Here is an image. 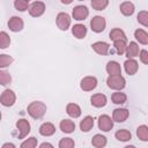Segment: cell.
Segmentation results:
<instances>
[{
    "label": "cell",
    "mask_w": 148,
    "mask_h": 148,
    "mask_svg": "<svg viewBox=\"0 0 148 148\" xmlns=\"http://www.w3.org/2000/svg\"><path fill=\"white\" fill-rule=\"evenodd\" d=\"M46 110H47L46 104L42 101H34L27 108L28 114L34 119H42L45 116Z\"/></svg>",
    "instance_id": "1"
},
{
    "label": "cell",
    "mask_w": 148,
    "mask_h": 148,
    "mask_svg": "<svg viewBox=\"0 0 148 148\" xmlns=\"http://www.w3.org/2000/svg\"><path fill=\"white\" fill-rule=\"evenodd\" d=\"M106 84L110 89H113L116 91H121L126 87V80L123 75H114V76H108Z\"/></svg>",
    "instance_id": "2"
},
{
    "label": "cell",
    "mask_w": 148,
    "mask_h": 148,
    "mask_svg": "<svg viewBox=\"0 0 148 148\" xmlns=\"http://www.w3.org/2000/svg\"><path fill=\"white\" fill-rule=\"evenodd\" d=\"M16 102V95L14 92V90L12 89H5L2 92H1V96H0V103L6 106V108H10L15 104Z\"/></svg>",
    "instance_id": "3"
},
{
    "label": "cell",
    "mask_w": 148,
    "mask_h": 148,
    "mask_svg": "<svg viewBox=\"0 0 148 148\" xmlns=\"http://www.w3.org/2000/svg\"><path fill=\"white\" fill-rule=\"evenodd\" d=\"M71 22H72V18L67 13H65V12L58 13V15L56 17V23H57V27L61 31L68 30L69 27H71Z\"/></svg>",
    "instance_id": "4"
},
{
    "label": "cell",
    "mask_w": 148,
    "mask_h": 148,
    "mask_svg": "<svg viewBox=\"0 0 148 148\" xmlns=\"http://www.w3.org/2000/svg\"><path fill=\"white\" fill-rule=\"evenodd\" d=\"M15 126H16V128H17V131H18V133H17V135H16L17 139H23V138H25V136L30 133V128H31L30 123H29L27 119H24V118L18 119V120L16 121Z\"/></svg>",
    "instance_id": "5"
},
{
    "label": "cell",
    "mask_w": 148,
    "mask_h": 148,
    "mask_svg": "<svg viewBox=\"0 0 148 148\" xmlns=\"http://www.w3.org/2000/svg\"><path fill=\"white\" fill-rule=\"evenodd\" d=\"M90 28L96 34H99V32L104 31L105 28H106V21H105V18L103 16H99V15L94 16L90 20Z\"/></svg>",
    "instance_id": "6"
},
{
    "label": "cell",
    "mask_w": 148,
    "mask_h": 148,
    "mask_svg": "<svg viewBox=\"0 0 148 148\" xmlns=\"http://www.w3.org/2000/svg\"><path fill=\"white\" fill-rule=\"evenodd\" d=\"M97 83H98V81H97L96 76L88 75V76H84L80 81V88L83 91H92L97 87Z\"/></svg>",
    "instance_id": "7"
},
{
    "label": "cell",
    "mask_w": 148,
    "mask_h": 148,
    "mask_svg": "<svg viewBox=\"0 0 148 148\" xmlns=\"http://www.w3.org/2000/svg\"><path fill=\"white\" fill-rule=\"evenodd\" d=\"M89 15V9L84 5L75 6L72 10V17L76 21H84Z\"/></svg>",
    "instance_id": "8"
},
{
    "label": "cell",
    "mask_w": 148,
    "mask_h": 148,
    "mask_svg": "<svg viewBox=\"0 0 148 148\" xmlns=\"http://www.w3.org/2000/svg\"><path fill=\"white\" fill-rule=\"evenodd\" d=\"M29 15L32 17H39L45 13V3L43 1H34L29 7Z\"/></svg>",
    "instance_id": "9"
},
{
    "label": "cell",
    "mask_w": 148,
    "mask_h": 148,
    "mask_svg": "<svg viewBox=\"0 0 148 148\" xmlns=\"http://www.w3.org/2000/svg\"><path fill=\"white\" fill-rule=\"evenodd\" d=\"M98 128L102 132H109L113 128V119L108 114H101L98 117Z\"/></svg>",
    "instance_id": "10"
},
{
    "label": "cell",
    "mask_w": 148,
    "mask_h": 148,
    "mask_svg": "<svg viewBox=\"0 0 148 148\" xmlns=\"http://www.w3.org/2000/svg\"><path fill=\"white\" fill-rule=\"evenodd\" d=\"M91 49L99 56H108L110 51V44L103 40H98L91 44Z\"/></svg>",
    "instance_id": "11"
},
{
    "label": "cell",
    "mask_w": 148,
    "mask_h": 148,
    "mask_svg": "<svg viewBox=\"0 0 148 148\" xmlns=\"http://www.w3.org/2000/svg\"><path fill=\"white\" fill-rule=\"evenodd\" d=\"M8 28H9V30L10 31H13V32H18V31H21L22 29H23V27H24V22H23V20L21 18V17H18V16H12L9 20H8Z\"/></svg>",
    "instance_id": "12"
},
{
    "label": "cell",
    "mask_w": 148,
    "mask_h": 148,
    "mask_svg": "<svg viewBox=\"0 0 148 148\" xmlns=\"http://www.w3.org/2000/svg\"><path fill=\"white\" fill-rule=\"evenodd\" d=\"M130 116V111L125 108H117L112 112V119L116 123H124Z\"/></svg>",
    "instance_id": "13"
},
{
    "label": "cell",
    "mask_w": 148,
    "mask_h": 148,
    "mask_svg": "<svg viewBox=\"0 0 148 148\" xmlns=\"http://www.w3.org/2000/svg\"><path fill=\"white\" fill-rule=\"evenodd\" d=\"M90 103L94 108H103L108 103V97L104 95V94H101V92H97V94H94L91 97H90Z\"/></svg>",
    "instance_id": "14"
},
{
    "label": "cell",
    "mask_w": 148,
    "mask_h": 148,
    "mask_svg": "<svg viewBox=\"0 0 148 148\" xmlns=\"http://www.w3.org/2000/svg\"><path fill=\"white\" fill-rule=\"evenodd\" d=\"M106 73L109 74V76H114V75H121V66L118 61L116 60H110L106 64Z\"/></svg>",
    "instance_id": "15"
},
{
    "label": "cell",
    "mask_w": 148,
    "mask_h": 148,
    "mask_svg": "<svg viewBox=\"0 0 148 148\" xmlns=\"http://www.w3.org/2000/svg\"><path fill=\"white\" fill-rule=\"evenodd\" d=\"M140 51L141 50H140L139 44L136 42H130L127 44V49H126L125 56L127 57V59H134L135 57H139Z\"/></svg>",
    "instance_id": "16"
},
{
    "label": "cell",
    "mask_w": 148,
    "mask_h": 148,
    "mask_svg": "<svg viewBox=\"0 0 148 148\" xmlns=\"http://www.w3.org/2000/svg\"><path fill=\"white\" fill-rule=\"evenodd\" d=\"M124 69H125L126 74L134 75V74H136V72L139 69V64L135 59H126L124 62Z\"/></svg>",
    "instance_id": "17"
},
{
    "label": "cell",
    "mask_w": 148,
    "mask_h": 148,
    "mask_svg": "<svg viewBox=\"0 0 148 148\" xmlns=\"http://www.w3.org/2000/svg\"><path fill=\"white\" fill-rule=\"evenodd\" d=\"M66 113H67L71 118L76 119V118H79V117L81 116L82 110H81V108H80L79 104H76V103H68V104L66 105Z\"/></svg>",
    "instance_id": "18"
},
{
    "label": "cell",
    "mask_w": 148,
    "mask_h": 148,
    "mask_svg": "<svg viewBox=\"0 0 148 148\" xmlns=\"http://www.w3.org/2000/svg\"><path fill=\"white\" fill-rule=\"evenodd\" d=\"M39 134L43 135V136H51L56 133V126L50 123V121H46V123H43L40 126H39Z\"/></svg>",
    "instance_id": "19"
},
{
    "label": "cell",
    "mask_w": 148,
    "mask_h": 148,
    "mask_svg": "<svg viewBox=\"0 0 148 148\" xmlns=\"http://www.w3.org/2000/svg\"><path fill=\"white\" fill-rule=\"evenodd\" d=\"M72 34L77 39H83L87 36V27L84 24L77 23L72 27Z\"/></svg>",
    "instance_id": "20"
},
{
    "label": "cell",
    "mask_w": 148,
    "mask_h": 148,
    "mask_svg": "<svg viewBox=\"0 0 148 148\" xmlns=\"http://www.w3.org/2000/svg\"><path fill=\"white\" fill-rule=\"evenodd\" d=\"M109 37L112 42H117V40H127V37H126V34L123 29L120 28H113L110 34H109Z\"/></svg>",
    "instance_id": "21"
},
{
    "label": "cell",
    "mask_w": 148,
    "mask_h": 148,
    "mask_svg": "<svg viewBox=\"0 0 148 148\" xmlns=\"http://www.w3.org/2000/svg\"><path fill=\"white\" fill-rule=\"evenodd\" d=\"M119 9H120V13L124 16H131V15H133V13L135 10V6L131 1H124V2L120 3Z\"/></svg>",
    "instance_id": "22"
},
{
    "label": "cell",
    "mask_w": 148,
    "mask_h": 148,
    "mask_svg": "<svg viewBox=\"0 0 148 148\" xmlns=\"http://www.w3.org/2000/svg\"><path fill=\"white\" fill-rule=\"evenodd\" d=\"M59 128L64 133H67V134L73 133L74 130H75V123L71 119H62L59 124Z\"/></svg>",
    "instance_id": "23"
},
{
    "label": "cell",
    "mask_w": 148,
    "mask_h": 148,
    "mask_svg": "<svg viewBox=\"0 0 148 148\" xmlns=\"http://www.w3.org/2000/svg\"><path fill=\"white\" fill-rule=\"evenodd\" d=\"M94 127V118L91 116H86L81 121H80V130L84 133H88L90 130Z\"/></svg>",
    "instance_id": "24"
},
{
    "label": "cell",
    "mask_w": 148,
    "mask_h": 148,
    "mask_svg": "<svg viewBox=\"0 0 148 148\" xmlns=\"http://www.w3.org/2000/svg\"><path fill=\"white\" fill-rule=\"evenodd\" d=\"M91 145L95 148H104L108 145V139L103 134H95L91 139Z\"/></svg>",
    "instance_id": "25"
},
{
    "label": "cell",
    "mask_w": 148,
    "mask_h": 148,
    "mask_svg": "<svg viewBox=\"0 0 148 148\" xmlns=\"http://www.w3.org/2000/svg\"><path fill=\"white\" fill-rule=\"evenodd\" d=\"M134 37L135 39L142 44V45H148V32L141 28H138L135 31H134Z\"/></svg>",
    "instance_id": "26"
},
{
    "label": "cell",
    "mask_w": 148,
    "mask_h": 148,
    "mask_svg": "<svg viewBox=\"0 0 148 148\" xmlns=\"http://www.w3.org/2000/svg\"><path fill=\"white\" fill-rule=\"evenodd\" d=\"M114 136L118 141H121V142H126V141H130L132 139V134L126 128H121V130H118L116 133H114Z\"/></svg>",
    "instance_id": "27"
},
{
    "label": "cell",
    "mask_w": 148,
    "mask_h": 148,
    "mask_svg": "<svg viewBox=\"0 0 148 148\" xmlns=\"http://www.w3.org/2000/svg\"><path fill=\"white\" fill-rule=\"evenodd\" d=\"M111 101H112V103H114L117 105H121V104L126 103L127 95L125 92H121V91H114L111 95Z\"/></svg>",
    "instance_id": "28"
},
{
    "label": "cell",
    "mask_w": 148,
    "mask_h": 148,
    "mask_svg": "<svg viewBox=\"0 0 148 148\" xmlns=\"http://www.w3.org/2000/svg\"><path fill=\"white\" fill-rule=\"evenodd\" d=\"M136 136L139 140L147 142L148 141V126L147 125H140L136 128Z\"/></svg>",
    "instance_id": "29"
},
{
    "label": "cell",
    "mask_w": 148,
    "mask_h": 148,
    "mask_svg": "<svg viewBox=\"0 0 148 148\" xmlns=\"http://www.w3.org/2000/svg\"><path fill=\"white\" fill-rule=\"evenodd\" d=\"M113 47L116 50V52L121 56L126 53V49H127V40H117L113 42Z\"/></svg>",
    "instance_id": "30"
},
{
    "label": "cell",
    "mask_w": 148,
    "mask_h": 148,
    "mask_svg": "<svg viewBox=\"0 0 148 148\" xmlns=\"http://www.w3.org/2000/svg\"><path fill=\"white\" fill-rule=\"evenodd\" d=\"M13 61H14V58H13L12 56L5 54V53L0 54V68H1V69H3V68H6V67L10 66V65L13 64Z\"/></svg>",
    "instance_id": "31"
},
{
    "label": "cell",
    "mask_w": 148,
    "mask_h": 148,
    "mask_svg": "<svg viewBox=\"0 0 148 148\" xmlns=\"http://www.w3.org/2000/svg\"><path fill=\"white\" fill-rule=\"evenodd\" d=\"M14 7L18 12H25V10H29L30 2L28 0H15L14 1Z\"/></svg>",
    "instance_id": "32"
},
{
    "label": "cell",
    "mask_w": 148,
    "mask_h": 148,
    "mask_svg": "<svg viewBox=\"0 0 148 148\" xmlns=\"http://www.w3.org/2000/svg\"><path fill=\"white\" fill-rule=\"evenodd\" d=\"M90 5H91L92 9H95V10H103L108 7L109 1L108 0H91Z\"/></svg>",
    "instance_id": "33"
},
{
    "label": "cell",
    "mask_w": 148,
    "mask_h": 148,
    "mask_svg": "<svg viewBox=\"0 0 148 148\" xmlns=\"http://www.w3.org/2000/svg\"><path fill=\"white\" fill-rule=\"evenodd\" d=\"M10 45V37L6 31L0 32V49L5 50Z\"/></svg>",
    "instance_id": "34"
},
{
    "label": "cell",
    "mask_w": 148,
    "mask_h": 148,
    "mask_svg": "<svg viewBox=\"0 0 148 148\" xmlns=\"http://www.w3.org/2000/svg\"><path fill=\"white\" fill-rule=\"evenodd\" d=\"M12 82V76L8 72H6L5 69H1L0 71V84L2 87H6L8 84H10Z\"/></svg>",
    "instance_id": "35"
},
{
    "label": "cell",
    "mask_w": 148,
    "mask_h": 148,
    "mask_svg": "<svg viewBox=\"0 0 148 148\" xmlns=\"http://www.w3.org/2000/svg\"><path fill=\"white\" fill-rule=\"evenodd\" d=\"M37 143H38V140L35 136H30V138L25 139L20 145V148H36L37 147Z\"/></svg>",
    "instance_id": "36"
},
{
    "label": "cell",
    "mask_w": 148,
    "mask_h": 148,
    "mask_svg": "<svg viewBox=\"0 0 148 148\" xmlns=\"http://www.w3.org/2000/svg\"><path fill=\"white\" fill-rule=\"evenodd\" d=\"M59 148H74L75 147V142L72 138H62L60 139L59 143H58Z\"/></svg>",
    "instance_id": "37"
},
{
    "label": "cell",
    "mask_w": 148,
    "mask_h": 148,
    "mask_svg": "<svg viewBox=\"0 0 148 148\" xmlns=\"http://www.w3.org/2000/svg\"><path fill=\"white\" fill-rule=\"evenodd\" d=\"M136 20H138V22H139L141 25L148 28V12H147V10H141V12H139L138 15H136Z\"/></svg>",
    "instance_id": "38"
},
{
    "label": "cell",
    "mask_w": 148,
    "mask_h": 148,
    "mask_svg": "<svg viewBox=\"0 0 148 148\" xmlns=\"http://www.w3.org/2000/svg\"><path fill=\"white\" fill-rule=\"evenodd\" d=\"M139 58H140V61L142 64L148 65V51L147 50H141L139 53Z\"/></svg>",
    "instance_id": "39"
},
{
    "label": "cell",
    "mask_w": 148,
    "mask_h": 148,
    "mask_svg": "<svg viewBox=\"0 0 148 148\" xmlns=\"http://www.w3.org/2000/svg\"><path fill=\"white\" fill-rule=\"evenodd\" d=\"M38 148H54V147H53V145L50 143V142H43V143L39 145Z\"/></svg>",
    "instance_id": "40"
},
{
    "label": "cell",
    "mask_w": 148,
    "mask_h": 148,
    "mask_svg": "<svg viewBox=\"0 0 148 148\" xmlns=\"http://www.w3.org/2000/svg\"><path fill=\"white\" fill-rule=\"evenodd\" d=\"M1 148H16V146L14 143H12V142H5L1 146Z\"/></svg>",
    "instance_id": "41"
},
{
    "label": "cell",
    "mask_w": 148,
    "mask_h": 148,
    "mask_svg": "<svg viewBox=\"0 0 148 148\" xmlns=\"http://www.w3.org/2000/svg\"><path fill=\"white\" fill-rule=\"evenodd\" d=\"M124 148H136L134 145H127V146H125Z\"/></svg>",
    "instance_id": "42"
}]
</instances>
